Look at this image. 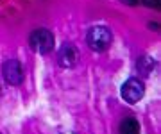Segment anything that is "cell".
Listing matches in <instances>:
<instances>
[{
  "label": "cell",
  "mask_w": 161,
  "mask_h": 134,
  "mask_svg": "<svg viewBox=\"0 0 161 134\" xmlns=\"http://www.w3.org/2000/svg\"><path fill=\"white\" fill-rule=\"evenodd\" d=\"M154 59L149 57V56H142V57L138 59V63H136V70H138L140 75L147 77L152 72V68H154Z\"/></svg>",
  "instance_id": "7"
},
{
  "label": "cell",
  "mask_w": 161,
  "mask_h": 134,
  "mask_svg": "<svg viewBox=\"0 0 161 134\" xmlns=\"http://www.w3.org/2000/svg\"><path fill=\"white\" fill-rule=\"evenodd\" d=\"M79 63V48L72 43H63L58 52V64L63 68H72Z\"/></svg>",
  "instance_id": "5"
},
{
  "label": "cell",
  "mask_w": 161,
  "mask_h": 134,
  "mask_svg": "<svg viewBox=\"0 0 161 134\" xmlns=\"http://www.w3.org/2000/svg\"><path fill=\"white\" fill-rule=\"evenodd\" d=\"M120 134H140V123L134 118H124L118 127Z\"/></svg>",
  "instance_id": "6"
},
{
  "label": "cell",
  "mask_w": 161,
  "mask_h": 134,
  "mask_svg": "<svg viewBox=\"0 0 161 134\" xmlns=\"http://www.w3.org/2000/svg\"><path fill=\"white\" fill-rule=\"evenodd\" d=\"M111 41H113V34L106 25H93L88 29L86 43L95 52H106L111 47Z\"/></svg>",
  "instance_id": "1"
},
{
  "label": "cell",
  "mask_w": 161,
  "mask_h": 134,
  "mask_svg": "<svg viewBox=\"0 0 161 134\" xmlns=\"http://www.w3.org/2000/svg\"><path fill=\"white\" fill-rule=\"evenodd\" d=\"M143 4L145 6H149V7H159V0H143Z\"/></svg>",
  "instance_id": "8"
},
{
  "label": "cell",
  "mask_w": 161,
  "mask_h": 134,
  "mask_svg": "<svg viewBox=\"0 0 161 134\" xmlns=\"http://www.w3.org/2000/svg\"><path fill=\"white\" fill-rule=\"evenodd\" d=\"M54 34L47 29H36L29 36V47L38 54H50L54 50Z\"/></svg>",
  "instance_id": "2"
},
{
  "label": "cell",
  "mask_w": 161,
  "mask_h": 134,
  "mask_svg": "<svg viewBox=\"0 0 161 134\" xmlns=\"http://www.w3.org/2000/svg\"><path fill=\"white\" fill-rule=\"evenodd\" d=\"M124 4H127V6H136L138 4V0H122Z\"/></svg>",
  "instance_id": "9"
},
{
  "label": "cell",
  "mask_w": 161,
  "mask_h": 134,
  "mask_svg": "<svg viewBox=\"0 0 161 134\" xmlns=\"http://www.w3.org/2000/svg\"><path fill=\"white\" fill-rule=\"evenodd\" d=\"M2 73H4V79H6L11 86H20L23 82V68L22 63L16 61V59H9L4 63L2 66Z\"/></svg>",
  "instance_id": "4"
},
{
  "label": "cell",
  "mask_w": 161,
  "mask_h": 134,
  "mask_svg": "<svg viewBox=\"0 0 161 134\" xmlns=\"http://www.w3.org/2000/svg\"><path fill=\"white\" fill-rule=\"evenodd\" d=\"M143 93H145L143 82L140 81V79H136V77L127 79L120 89L122 99L125 100L127 104H136V102H140V100L143 99Z\"/></svg>",
  "instance_id": "3"
}]
</instances>
